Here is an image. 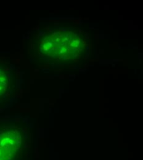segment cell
<instances>
[{"mask_svg":"<svg viewBox=\"0 0 143 160\" xmlns=\"http://www.w3.org/2000/svg\"><path fill=\"white\" fill-rule=\"evenodd\" d=\"M19 142L14 132H0V160H13L19 149Z\"/></svg>","mask_w":143,"mask_h":160,"instance_id":"cell-1","label":"cell"},{"mask_svg":"<svg viewBox=\"0 0 143 160\" xmlns=\"http://www.w3.org/2000/svg\"><path fill=\"white\" fill-rule=\"evenodd\" d=\"M6 77L3 72L0 69V95L4 91V88L6 86Z\"/></svg>","mask_w":143,"mask_h":160,"instance_id":"cell-2","label":"cell"}]
</instances>
